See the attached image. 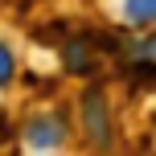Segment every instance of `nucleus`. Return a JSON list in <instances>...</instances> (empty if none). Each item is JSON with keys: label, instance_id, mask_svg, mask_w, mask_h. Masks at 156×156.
Listing matches in <instances>:
<instances>
[{"label": "nucleus", "instance_id": "obj_2", "mask_svg": "<svg viewBox=\"0 0 156 156\" xmlns=\"http://www.w3.org/2000/svg\"><path fill=\"white\" fill-rule=\"evenodd\" d=\"M62 140H66V119L54 115V111H41V115H33L29 123H25V144L37 148V152L58 148Z\"/></svg>", "mask_w": 156, "mask_h": 156}, {"label": "nucleus", "instance_id": "obj_3", "mask_svg": "<svg viewBox=\"0 0 156 156\" xmlns=\"http://www.w3.org/2000/svg\"><path fill=\"white\" fill-rule=\"evenodd\" d=\"M123 16L132 25H156V0H123Z\"/></svg>", "mask_w": 156, "mask_h": 156}, {"label": "nucleus", "instance_id": "obj_5", "mask_svg": "<svg viewBox=\"0 0 156 156\" xmlns=\"http://www.w3.org/2000/svg\"><path fill=\"white\" fill-rule=\"evenodd\" d=\"M140 58H144V62H152V66H156V33H152V37H144V41H140Z\"/></svg>", "mask_w": 156, "mask_h": 156}, {"label": "nucleus", "instance_id": "obj_4", "mask_svg": "<svg viewBox=\"0 0 156 156\" xmlns=\"http://www.w3.org/2000/svg\"><path fill=\"white\" fill-rule=\"evenodd\" d=\"M12 74H16V58H12V49L0 41V86L12 82Z\"/></svg>", "mask_w": 156, "mask_h": 156}, {"label": "nucleus", "instance_id": "obj_1", "mask_svg": "<svg viewBox=\"0 0 156 156\" xmlns=\"http://www.w3.org/2000/svg\"><path fill=\"white\" fill-rule=\"evenodd\" d=\"M78 111H82V132H86V140H90V148L107 152L111 148V107H107V99H103L99 86H90V90L78 99Z\"/></svg>", "mask_w": 156, "mask_h": 156}]
</instances>
